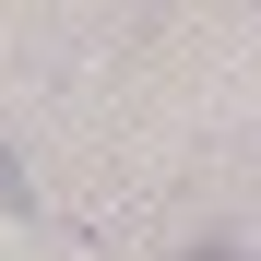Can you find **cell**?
<instances>
[{"mask_svg": "<svg viewBox=\"0 0 261 261\" xmlns=\"http://www.w3.org/2000/svg\"><path fill=\"white\" fill-rule=\"evenodd\" d=\"M0 190H12V166H0Z\"/></svg>", "mask_w": 261, "mask_h": 261, "instance_id": "2", "label": "cell"}, {"mask_svg": "<svg viewBox=\"0 0 261 261\" xmlns=\"http://www.w3.org/2000/svg\"><path fill=\"white\" fill-rule=\"evenodd\" d=\"M190 261H249V249H190Z\"/></svg>", "mask_w": 261, "mask_h": 261, "instance_id": "1", "label": "cell"}]
</instances>
